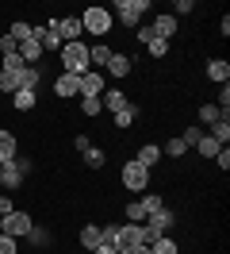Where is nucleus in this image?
Returning a JSON list of instances; mask_svg holds the SVG:
<instances>
[{
	"instance_id": "f257e3e1",
	"label": "nucleus",
	"mask_w": 230,
	"mask_h": 254,
	"mask_svg": "<svg viewBox=\"0 0 230 254\" xmlns=\"http://www.w3.org/2000/svg\"><path fill=\"white\" fill-rule=\"evenodd\" d=\"M111 247H115L119 254H131L135 247H146V231H142V223H115Z\"/></svg>"
},
{
	"instance_id": "f03ea898",
	"label": "nucleus",
	"mask_w": 230,
	"mask_h": 254,
	"mask_svg": "<svg viewBox=\"0 0 230 254\" xmlns=\"http://www.w3.org/2000/svg\"><path fill=\"white\" fill-rule=\"evenodd\" d=\"M58 54H61L65 73H73V77H85V73H89V47H85V43H65Z\"/></svg>"
},
{
	"instance_id": "7ed1b4c3",
	"label": "nucleus",
	"mask_w": 230,
	"mask_h": 254,
	"mask_svg": "<svg viewBox=\"0 0 230 254\" xmlns=\"http://www.w3.org/2000/svg\"><path fill=\"white\" fill-rule=\"evenodd\" d=\"M27 170H31V162H27V158H19V154H15L12 162H4V177H0V189H4V192L19 189V185H23V177H27Z\"/></svg>"
},
{
	"instance_id": "20e7f679",
	"label": "nucleus",
	"mask_w": 230,
	"mask_h": 254,
	"mask_svg": "<svg viewBox=\"0 0 230 254\" xmlns=\"http://www.w3.org/2000/svg\"><path fill=\"white\" fill-rule=\"evenodd\" d=\"M81 27H85L89 35H107L111 31V12H107V8H85Z\"/></svg>"
},
{
	"instance_id": "39448f33",
	"label": "nucleus",
	"mask_w": 230,
	"mask_h": 254,
	"mask_svg": "<svg viewBox=\"0 0 230 254\" xmlns=\"http://www.w3.org/2000/svg\"><path fill=\"white\" fill-rule=\"evenodd\" d=\"M35 227L31 223V216L27 212H8V216H0V235H12V239H23Z\"/></svg>"
},
{
	"instance_id": "423d86ee",
	"label": "nucleus",
	"mask_w": 230,
	"mask_h": 254,
	"mask_svg": "<svg viewBox=\"0 0 230 254\" xmlns=\"http://www.w3.org/2000/svg\"><path fill=\"white\" fill-rule=\"evenodd\" d=\"M169 227H173V212H169V208H161L157 216H150V220L142 223V231H146V247H150V243H157V239H165Z\"/></svg>"
},
{
	"instance_id": "0eeeda50",
	"label": "nucleus",
	"mask_w": 230,
	"mask_h": 254,
	"mask_svg": "<svg viewBox=\"0 0 230 254\" xmlns=\"http://www.w3.org/2000/svg\"><path fill=\"white\" fill-rule=\"evenodd\" d=\"M111 8H115V12H119V19L127 23V27H131V23H138V19L146 16V8H150V0H115Z\"/></svg>"
},
{
	"instance_id": "6e6552de",
	"label": "nucleus",
	"mask_w": 230,
	"mask_h": 254,
	"mask_svg": "<svg viewBox=\"0 0 230 254\" xmlns=\"http://www.w3.org/2000/svg\"><path fill=\"white\" fill-rule=\"evenodd\" d=\"M123 185H127L131 192H142L146 185H150V170L138 166V162H127V166H123Z\"/></svg>"
},
{
	"instance_id": "1a4fd4ad",
	"label": "nucleus",
	"mask_w": 230,
	"mask_h": 254,
	"mask_svg": "<svg viewBox=\"0 0 230 254\" xmlns=\"http://www.w3.org/2000/svg\"><path fill=\"white\" fill-rule=\"evenodd\" d=\"M54 96H58V100L81 96V77H73V73H61V77L54 81Z\"/></svg>"
},
{
	"instance_id": "9d476101",
	"label": "nucleus",
	"mask_w": 230,
	"mask_h": 254,
	"mask_svg": "<svg viewBox=\"0 0 230 254\" xmlns=\"http://www.w3.org/2000/svg\"><path fill=\"white\" fill-rule=\"evenodd\" d=\"M81 16H65L58 19V35H61V43H81Z\"/></svg>"
},
{
	"instance_id": "9b49d317",
	"label": "nucleus",
	"mask_w": 230,
	"mask_h": 254,
	"mask_svg": "<svg viewBox=\"0 0 230 254\" xmlns=\"http://www.w3.org/2000/svg\"><path fill=\"white\" fill-rule=\"evenodd\" d=\"M150 27H153V39H165V43H169V39L177 35V16H173V12H165V16L153 19Z\"/></svg>"
},
{
	"instance_id": "f8f14e48",
	"label": "nucleus",
	"mask_w": 230,
	"mask_h": 254,
	"mask_svg": "<svg viewBox=\"0 0 230 254\" xmlns=\"http://www.w3.org/2000/svg\"><path fill=\"white\" fill-rule=\"evenodd\" d=\"M104 93V73L100 69H89L85 77H81V96H100Z\"/></svg>"
},
{
	"instance_id": "ddd939ff",
	"label": "nucleus",
	"mask_w": 230,
	"mask_h": 254,
	"mask_svg": "<svg viewBox=\"0 0 230 254\" xmlns=\"http://www.w3.org/2000/svg\"><path fill=\"white\" fill-rule=\"evenodd\" d=\"M19 58H23V65H39V58H43V47H39V39L31 35L27 43H19V50H15Z\"/></svg>"
},
{
	"instance_id": "4468645a",
	"label": "nucleus",
	"mask_w": 230,
	"mask_h": 254,
	"mask_svg": "<svg viewBox=\"0 0 230 254\" xmlns=\"http://www.w3.org/2000/svg\"><path fill=\"white\" fill-rule=\"evenodd\" d=\"M100 243H104V231H100V223H85V227H81V247H85V251H96Z\"/></svg>"
},
{
	"instance_id": "2eb2a0df",
	"label": "nucleus",
	"mask_w": 230,
	"mask_h": 254,
	"mask_svg": "<svg viewBox=\"0 0 230 254\" xmlns=\"http://www.w3.org/2000/svg\"><path fill=\"white\" fill-rule=\"evenodd\" d=\"M39 81H43V69H39V65H23V73H19V89L39 93Z\"/></svg>"
},
{
	"instance_id": "dca6fc26",
	"label": "nucleus",
	"mask_w": 230,
	"mask_h": 254,
	"mask_svg": "<svg viewBox=\"0 0 230 254\" xmlns=\"http://www.w3.org/2000/svg\"><path fill=\"white\" fill-rule=\"evenodd\" d=\"M207 77L219 81V85H227V81H230V62H223V58H211V62H207Z\"/></svg>"
},
{
	"instance_id": "f3484780",
	"label": "nucleus",
	"mask_w": 230,
	"mask_h": 254,
	"mask_svg": "<svg viewBox=\"0 0 230 254\" xmlns=\"http://www.w3.org/2000/svg\"><path fill=\"white\" fill-rule=\"evenodd\" d=\"M135 162H138V166H146V170H150V166H157V162H161V146L146 143V146H142V150L135 154Z\"/></svg>"
},
{
	"instance_id": "a211bd4d",
	"label": "nucleus",
	"mask_w": 230,
	"mask_h": 254,
	"mask_svg": "<svg viewBox=\"0 0 230 254\" xmlns=\"http://www.w3.org/2000/svg\"><path fill=\"white\" fill-rule=\"evenodd\" d=\"M12 104L19 112H31L35 104H39V93H31V89H15V93H12Z\"/></svg>"
},
{
	"instance_id": "6ab92c4d",
	"label": "nucleus",
	"mask_w": 230,
	"mask_h": 254,
	"mask_svg": "<svg viewBox=\"0 0 230 254\" xmlns=\"http://www.w3.org/2000/svg\"><path fill=\"white\" fill-rule=\"evenodd\" d=\"M15 150H19V143H15L12 131H0V162H12Z\"/></svg>"
},
{
	"instance_id": "aec40b11",
	"label": "nucleus",
	"mask_w": 230,
	"mask_h": 254,
	"mask_svg": "<svg viewBox=\"0 0 230 254\" xmlns=\"http://www.w3.org/2000/svg\"><path fill=\"white\" fill-rule=\"evenodd\" d=\"M107 62H111V50H107L104 43H96V47H89V65H100V69H104Z\"/></svg>"
},
{
	"instance_id": "412c9836",
	"label": "nucleus",
	"mask_w": 230,
	"mask_h": 254,
	"mask_svg": "<svg viewBox=\"0 0 230 254\" xmlns=\"http://www.w3.org/2000/svg\"><path fill=\"white\" fill-rule=\"evenodd\" d=\"M107 69H111L115 77H131V58H127V54H111Z\"/></svg>"
},
{
	"instance_id": "4be33fe9",
	"label": "nucleus",
	"mask_w": 230,
	"mask_h": 254,
	"mask_svg": "<svg viewBox=\"0 0 230 254\" xmlns=\"http://www.w3.org/2000/svg\"><path fill=\"white\" fill-rule=\"evenodd\" d=\"M100 104H104L107 112H123V108H127V104H131V100H127V96H123L119 89H111V93H107L104 100H100Z\"/></svg>"
},
{
	"instance_id": "5701e85b",
	"label": "nucleus",
	"mask_w": 230,
	"mask_h": 254,
	"mask_svg": "<svg viewBox=\"0 0 230 254\" xmlns=\"http://www.w3.org/2000/svg\"><path fill=\"white\" fill-rule=\"evenodd\" d=\"M207 135H211L219 146H227V143H230V120H219V124H211V131H207Z\"/></svg>"
},
{
	"instance_id": "b1692460",
	"label": "nucleus",
	"mask_w": 230,
	"mask_h": 254,
	"mask_svg": "<svg viewBox=\"0 0 230 254\" xmlns=\"http://www.w3.org/2000/svg\"><path fill=\"white\" fill-rule=\"evenodd\" d=\"M15 89H19V73H12V69H0V93L12 96Z\"/></svg>"
},
{
	"instance_id": "393cba45",
	"label": "nucleus",
	"mask_w": 230,
	"mask_h": 254,
	"mask_svg": "<svg viewBox=\"0 0 230 254\" xmlns=\"http://www.w3.org/2000/svg\"><path fill=\"white\" fill-rule=\"evenodd\" d=\"M196 150H199V154H203V158H211V162H215V154H219V150H223V146L215 143L211 135H203V139H199V143H196Z\"/></svg>"
},
{
	"instance_id": "a878e982",
	"label": "nucleus",
	"mask_w": 230,
	"mask_h": 254,
	"mask_svg": "<svg viewBox=\"0 0 230 254\" xmlns=\"http://www.w3.org/2000/svg\"><path fill=\"white\" fill-rule=\"evenodd\" d=\"M8 35H12L15 47H19V43H27L31 35H35V27H31V23H12V27H8Z\"/></svg>"
},
{
	"instance_id": "bb28decb",
	"label": "nucleus",
	"mask_w": 230,
	"mask_h": 254,
	"mask_svg": "<svg viewBox=\"0 0 230 254\" xmlns=\"http://www.w3.org/2000/svg\"><path fill=\"white\" fill-rule=\"evenodd\" d=\"M142 220H150L146 208H142V200H131V204H127V223H142Z\"/></svg>"
},
{
	"instance_id": "cd10ccee",
	"label": "nucleus",
	"mask_w": 230,
	"mask_h": 254,
	"mask_svg": "<svg viewBox=\"0 0 230 254\" xmlns=\"http://www.w3.org/2000/svg\"><path fill=\"white\" fill-rule=\"evenodd\" d=\"M135 116H138V108H135V104H127L123 112H115V127H119V131H123V127H131V124H135Z\"/></svg>"
},
{
	"instance_id": "c85d7f7f",
	"label": "nucleus",
	"mask_w": 230,
	"mask_h": 254,
	"mask_svg": "<svg viewBox=\"0 0 230 254\" xmlns=\"http://www.w3.org/2000/svg\"><path fill=\"white\" fill-rule=\"evenodd\" d=\"M100 108H104L100 96H81V112H85V116H100Z\"/></svg>"
},
{
	"instance_id": "c756f323",
	"label": "nucleus",
	"mask_w": 230,
	"mask_h": 254,
	"mask_svg": "<svg viewBox=\"0 0 230 254\" xmlns=\"http://www.w3.org/2000/svg\"><path fill=\"white\" fill-rule=\"evenodd\" d=\"M85 166L100 170V166H104V150H100V146H89V150H85Z\"/></svg>"
},
{
	"instance_id": "7c9ffc66",
	"label": "nucleus",
	"mask_w": 230,
	"mask_h": 254,
	"mask_svg": "<svg viewBox=\"0 0 230 254\" xmlns=\"http://www.w3.org/2000/svg\"><path fill=\"white\" fill-rule=\"evenodd\" d=\"M199 120H203V124L211 127V124H219V120H223V112L215 108V104H203V108H199Z\"/></svg>"
},
{
	"instance_id": "2f4dec72",
	"label": "nucleus",
	"mask_w": 230,
	"mask_h": 254,
	"mask_svg": "<svg viewBox=\"0 0 230 254\" xmlns=\"http://www.w3.org/2000/svg\"><path fill=\"white\" fill-rule=\"evenodd\" d=\"M142 208H146V216H157V212H161V196H157V192H150V196H142Z\"/></svg>"
},
{
	"instance_id": "473e14b6",
	"label": "nucleus",
	"mask_w": 230,
	"mask_h": 254,
	"mask_svg": "<svg viewBox=\"0 0 230 254\" xmlns=\"http://www.w3.org/2000/svg\"><path fill=\"white\" fill-rule=\"evenodd\" d=\"M150 254H177V243L173 239H157V243H150Z\"/></svg>"
},
{
	"instance_id": "72a5a7b5",
	"label": "nucleus",
	"mask_w": 230,
	"mask_h": 254,
	"mask_svg": "<svg viewBox=\"0 0 230 254\" xmlns=\"http://www.w3.org/2000/svg\"><path fill=\"white\" fill-rule=\"evenodd\" d=\"M146 50H150L153 58H165V54H169V43H165V39H150V43H146Z\"/></svg>"
},
{
	"instance_id": "f704fd0d",
	"label": "nucleus",
	"mask_w": 230,
	"mask_h": 254,
	"mask_svg": "<svg viewBox=\"0 0 230 254\" xmlns=\"http://www.w3.org/2000/svg\"><path fill=\"white\" fill-rule=\"evenodd\" d=\"M199 139H203V131H199V127H188V131L181 135V143H184V146H196Z\"/></svg>"
},
{
	"instance_id": "c9c22d12",
	"label": "nucleus",
	"mask_w": 230,
	"mask_h": 254,
	"mask_svg": "<svg viewBox=\"0 0 230 254\" xmlns=\"http://www.w3.org/2000/svg\"><path fill=\"white\" fill-rule=\"evenodd\" d=\"M0 69H12V73H23V58H19V54H8Z\"/></svg>"
},
{
	"instance_id": "e433bc0d",
	"label": "nucleus",
	"mask_w": 230,
	"mask_h": 254,
	"mask_svg": "<svg viewBox=\"0 0 230 254\" xmlns=\"http://www.w3.org/2000/svg\"><path fill=\"white\" fill-rule=\"evenodd\" d=\"M184 150H188V146H184L181 139H169V143H165V154H169V158H181Z\"/></svg>"
},
{
	"instance_id": "4c0bfd02",
	"label": "nucleus",
	"mask_w": 230,
	"mask_h": 254,
	"mask_svg": "<svg viewBox=\"0 0 230 254\" xmlns=\"http://www.w3.org/2000/svg\"><path fill=\"white\" fill-rule=\"evenodd\" d=\"M0 50H4V58H8V54H15L19 47H15V39H12V35H4V39H0Z\"/></svg>"
},
{
	"instance_id": "58836bf2",
	"label": "nucleus",
	"mask_w": 230,
	"mask_h": 254,
	"mask_svg": "<svg viewBox=\"0 0 230 254\" xmlns=\"http://www.w3.org/2000/svg\"><path fill=\"white\" fill-rule=\"evenodd\" d=\"M0 254H15V239L12 235H0Z\"/></svg>"
},
{
	"instance_id": "ea45409f",
	"label": "nucleus",
	"mask_w": 230,
	"mask_h": 254,
	"mask_svg": "<svg viewBox=\"0 0 230 254\" xmlns=\"http://www.w3.org/2000/svg\"><path fill=\"white\" fill-rule=\"evenodd\" d=\"M173 8H177V16H192V8H196V4H192V0H177Z\"/></svg>"
},
{
	"instance_id": "a19ab883",
	"label": "nucleus",
	"mask_w": 230,
	"mask_h": 254,
	"mask_svg": "<svg viewBox=\"0 0 230 254\" xmlns=\"http://www.w3.org/2000/svg\"><path fill=\"white\" fill-rule=\"evenodd\" d=\"M8 212H15V208H12V196H8V192H0V216H8Z\"/></svg>"
},
{
	"instance_id": "79ce46f5",
	"label": "nucleus",
	"mask_w": 230,
	"mask_h": 254,
	"mask_svg": "<svg viewBox=\"0 0 230 254\" xmlns=\"http://www.w3.org/2000/svg\"><path fill=\"white\" fill-rule=\"evenodd\" d=\"M215 162H219V166H223V170H230V150H227V146H223V150H219V154H215Z\"/></svg>"
},
{
	"instance_id": "37998d69",
	"label": "nucleus",
	"mask_w": 230,
	"mask_h": 254,
	"mask_svg": "<svg viewBox=\"0 0 230 254\" xmlns=\"http://www.w3.org/2000/svg\"><path fill=\"white\" fill-rule=\"evenodd\" d=\"M73 146H77V150H81V154H85V150H89L92 143H89V135H77V139H73Z\"/></svg>"
},
{
	"instance_id": "c03bdc74",
	"label": "nucleus",
	"mask_w": 230,
	"mask_h": 254,
	"mask_svg": "<svg viewBox=\"0 0 230 254\" xmlns=\"http://www.w3.org/2000/svg\"><path fill=\"white\" fill-rule=\"evenodd\" d=\"M153 39V27H138V43H150Z\"/></svg>"
},
{
	"instance_id": "a18cd8bd",
	"label": "nucleus",
	"mask_w": 230,
	"mask_h": 254,
	"mask_svg": "<svg viewBox=\"0 0 230 254\" xmlns=\"http://www.w3.org/2000/svg\"><path fill=\"white\" fill-rule=\"evenodd\" d=\"M92 254H119V251H115L111 243H100V247H96V251H92Z\"/></svg>"
},
{
	"instance_id": "49530a36",
	"label": "nucleus",
	"mask_w": 230,
	"mask_h": 254,
	"mask_svg": "<svg viewBox=\"0 0 230 254\" xmlns=\"http://www.w3.org/2000/svg\"><path fill=\"white\" fill-rule=\"evenodd\" d=\"M131 254H150V247H135V251H131Z\"/></svg>"
},
{
	"instance_id": "de8ad7c7",
	"label": "nucleus",
	"mask_w": 230,
	"mask_h": 254,
	"mask_svg": "<svg viewBox=\"0 0 230 254\" xmlns=\"http://www.w3.org/2000/svg\"><path fill=\"white\" fill-rule=\"evenodd\" d=\"M0 177H4V162H0Z\"/></svg>"
},
{
	"instance_id": "09e8293b",
	"label": "nucleus",
	"mask_w": 230,
	"mask_h": 254,
	"mask_svg": "<svg viewBox=\"0 0 230 254\" xmlns=\"http://www.w3.org/2000/svg\"><path fill=\"white\" fill-rule=\"evenodd\" d=\"M0 192H4V189H0Z\"/></svg>"
}]
</instances>
